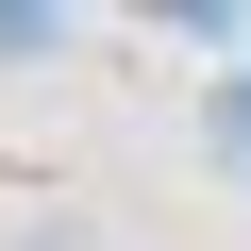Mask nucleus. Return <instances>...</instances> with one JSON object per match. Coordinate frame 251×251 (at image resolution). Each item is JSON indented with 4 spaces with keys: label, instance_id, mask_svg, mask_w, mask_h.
Wrapping results in <instances>:
<instances>
[{
    "label": "nucleus",
    "instance_id": "f257e3e1",
    "mask_svg": "<svg viewBox=\"0 0 251 251\" xmlns=\"http://www.w3.org/2000/svg\"><path fill=\"white\" fill-rule=\"evenodd\" d=\"M0 251H100V218L84 201H34V218H0Z\"/></svg>",
    "mask_w": 251,
    "mask_h": 251
}]
</instances>
